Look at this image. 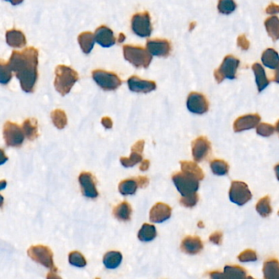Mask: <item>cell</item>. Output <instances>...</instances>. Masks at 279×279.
<instances>
[{"label":"cell","mask_w":279,"mask_h":279,"mask_svg":"<svg viewBox=\"0 0 279 279\" xmlns=\"http://www.w3.org/2000/svg\"><path fill=\"white\" fill-rule=\"evenodd\" d=\"M261 61L265 67L270 69H276L279 66V55L273 48H267L263 52Z\"/></svg>","instance_id":"25"},{"label":"cell","mask_w":279,"mask_h":279,"mask_svg":"<svg viewBox=\"0 0 279 279\" xmlns=\"http://www.w3.org/2000/svg\"><path fill=\"white\" fill-rule=\"evenodd\" d=\"M95 279H100V278H99V277H97V278H95Z\"/></svg>","instance_id":"58"},{"label":"cell","mask_w":279,"mask_h":279,"mask_svg":"<svg viewBox=\"0 0 279 279\" xmlns=\"http://www.w3.org/2000/svg\"><path fill=\"white\" fill-rule=\"evenodd\" d=\"M0 68H1V71H0V83L2 85H7L13 77L12 70L9 67V63H5L3 60H1V63H0Z\"/></svg>","instance_id":"37"},{"label":"cell","mask_w":279,"mask_h":279,"mask_svg":"<svg viewBox=\"0 0 279 279\" xmlns=\"http://www.w3.org/2000/svg\"><path fill=\"white\" fill-rule=\"evenodd\" d=\"M264 279H279V261L277 259H269L263 267Z\"/></svg>","instance_id":"22"},{"label":"cell","mask_w":279,"mask_h":279,"mask_svg":"<svg viewBox=\"0 0 279 279\" xmlns=\"http://www.w3.org/2000/svg\"><path fill=\"white\" fill-rule=\"evenodd\" d=\"M224 273L228 279H245L247 277L246 269L238 265H226Z\"/></svg>","instance_id":"30"},{"label":"cell","mask_w":279,"mask_h":279,"mask_svg":"<svg viewBox=\"0 0 279 279\" xmlns=\"http://www.w3.org/2000/svg\"><path fill=\"white\" fill-rule=\"evenodd\" d=\"M94 37L95 41L103 48H109L116 44V38L113 30H110L106 25L99 26L94 33Z\"/></svg>","instance_id":"18"},{"label":"cell","mask_w":279,"mask_h":279,"mask_svg":"<svg viewBox=\"0 0 279 279\" xmlns=\"http://www.w3.org/2000/svg\"><path fill=\"white\" fill-rule=\"evenodd\" d=\"M180 165H181L183 173L195 178V179H198V181H201V180L204 179L205 175L203 171L196 163L192 162V161H188V160H182V161H180Z\"/></svg>","instance_id":"21"},{"label":"cell","mask_w":279,"mask_h":279,"mask_svg":"<svg viewBox=\"0 0 279 279\" xmlns=\"http://www.w3.org/2000/svg\"><path fill=\"white\" fill-rule=\"evenodd\" d=\"M156 237V229L154 225L144 224L137 233V238L142 242H151Z\"/></svg>","instance_id":"31"},{"label":"cell","mask_w":279,"mask_h":279,"mask_svg":"<svg viewBox=\"0 0 279 279\" xmlns=\"http://www.w3.org/2000/svg\"><path fill=\"white\" fill-rule=\"evenodd\" d=\"M144 145H145L144 140H138L137 142H136L135 144H133V147L131 148V151H136V152L143 153Z\"/></svg>","instance_id":"46"},{"label":"cell","mask_w":279,"mask_h":279,"mask_svg":"<svg viewBox=\"0 0 279 279\" xmlns=\"http://www.w3.org/2000/svg\"><path fill=\"white\" fill-rule=\"evenodd\" d=\"M273 80L276 83H279V66L277 67V70L275 71L274 75H273Z\"/></svg>","instance_id":"52"},{"label":"cell","mask_w":279,"mask_h":279,"mask_svg":"<svg viewBox=\"0 0 279 279\" xmlns=\"http://www.w3.org/2000/svg\"><path fill=\"white\" fill-rule=\"evenodd\" d=\"M147 49L152 55L166 58L171 52V43L165 39H150L147 41Z\"/></svg>","instance_id":"13"},{"label":"cell","mask_w":279,"mask_h":279,"mask_svg":"<svg viewBox=\"0 0 279 279\" xmlns=\"http://www.w3.org/2000/svg\"><path fill=\"white\" fill-rule=\"evenodd\" d=\"M122 255L119 252H108L103 257V265L106 269H114L121 265L122 262Z\"/></svg>","instance_id":"26"},{"label":"cell","mask_w":279,"mask_h":279,"mask_svg":"<svg viewBox=\"0 0 279 279\" xmlns=\"http://www.w3.org/2000/svg\"><path fill=\"white\" fill-rule=\"evenodd\" d=\"M245 279H255L254 277H252V276H247Z\"/></svg>","instance_id":"57"},{"label":"cell","mask_w":279,"mask_h":279,"mask_svg":"<svg viewBox=\"0 0 279 279\" xmlns=\"http://www.w3.org/2000/svg\"><path fill=\"white\" fill-rule=\"evenodd\" d=\"M125 40V36L124 35V34L121 33L120 34L119 38H118V42L119 43H122V42L124 41V40Z\"/></svg>","instance_id":"54"},{"label":"cell","mask_w":279,"mask_h":279,"mask_svg":"<svg viewBox=\"0 0 279 279\" xmlns=\"http://www.w3.org/2000/svg\"><path fill=\"white\" fill-rule=\"evenodd\" d=\"M123 55L125 60L137 68H148L152 61L150 52L140 46L125 44L123 46Z\"/></svg>","instance_id":"3"},{"label":"cell","mask_w":279,"mask_h":279,"mask_svg":"<svg viewBox=\"0 0 279 279\" xmlns=\"http://www.w3.org/2000/svg\"><path fill=\"white\" fill-rule=\"evenodd\" d=\"M187 107L192 113L198 115L204 114L208 111L209 102L203 94L197 92H192L188 97Z\"/></svg>","instance_id":"11"},{"label":"cell","mask_w":279,"mask_h":279,"mask_svg":"<svg viewBox=\"0 0 279 279\" xmlns=\"http://www.w3.org/2000/svg\"><path fill=\"white\" fill-rule=\"evenodd\" d=\"M23 132L27 140L33 141L39 136L38 133V122L35 118H28L23 122Z\"/></svg>","instance_id":"27"},{"label":"cell","mask_w":279,"mask_h":279,"mask_svg":"<svg viewBox=\"0 0 279 279\" xmlns=\"http://www.w3.org/2000/svg\"><path fill=\"white\" fill-rule=\"evenodd\" d=\"M82 193L88 198H96L98 196L96 183L94 176L90 172H82L79 176Z\"/></svg>","instance_id":"14"},{"label":"cell","mask_w":279,"mask_h":279,"mask_svg":"<svg viewBox=\"0 0 279 279\" xmlns=\"http://www.w3.org/2000/svg\"><path fill=\"white\" fill-rule=\"evenodd\" d=\"M27 254L34 261L51 269V272H57L58 268L53 262V254L50 248L43 245L32 246L28 249Z\"/></svg>","instance_id":"4"},{"label":"cell","mask_w":279,"mask_h":279,"mask_svg":"<svg viewBox=\"0 0 279 279\" xmlns=\"http://www.w3.org/2000/svg\"><path fill=\"white\" fill-rule=\"evenodd\" d=\"M79 80L77 72L65 65H59L55 69L54 87L59 94L65 96L69 94L76 82Z\"/></svg>","instance_id":"2"},{"label":"cell","mask_w":279,"mask_h":279,"mask_svg":"<svg viewBox=\"0 0 279 279\" xmlns=\"http://www.w3.org/2000/svg\"><path fill=\"white\" fill-rule=\"evenodd\" d=\"M252 198V194L247 184L242 181H233L229 190V199L234 204L242 206Z\"/></svg>","instance_id":"10"},{"label":"cell","mask_w":279,"mask_h":279,"mask_svg":"<svg viewBox=\"0 0 279 279\" xmlns=\"http://www.w3.org/2000/svg\"><path fill=\"white\" fill-rule=\"evenodd\" d=\"M238 45L242 50H247L250 47V42L248 41L245 35H242L238 38Z\"/></svg>","instance_id":"44"},{"label":"cell","mask_w":279,"mask_h":279,"mask_svg":"<svg viewBox=\"0 0 279 279\" xmlns=\"http://www.w3.org/2000/svg\"><path fill=\"white\" fill-rule=\"evenodd\" d=\"M78 42L79 46L86 54H89L94 48V43H95V37L94 34L90 32H82L78 36Z\"/></svg>","instance_id":"24"},{"label":"cell","mask_w":279,"mask_h":279,"mask_svg":"<svg viewBox=\"0 0 279 279\" xmlns=\"http://www.w3.org/2000/svg\"><path fill=\"white\" fill-rule=\"evenodd\" d=\"M211 152V144L206 137L201 136L192 144V156L197 162H201L208 157Z\"/></svg>","instance_id":"12"},{"label":"cell","mask_w":279,"mask_h":279,"mask_svg":"<svg viewBox=\"0 0 279 279\" xmlns=\"http://www.w3.org/2000/svg\"><path fill=\"white\" fill-rule=\"evenodd\" d=\"M257 134L263 137H269L274 133V127L268 123L259 124L257 129Z\"/></svg>","instance_id":"40"},{"label":"cell","mask_w":279,"mask_h":279,"mask_svg":"<svg viewBox=\"0 0 279 279\" xmlns=\"http://www.w3.org/2000/svg\"><path fill=\"white\" fill-rule=\"evenodd\" d=\"M211 279H228L225 273H221L219 271H213L210 273Z\"/></svg>","instance_id":"48"},{"label":"cell","mask_w":279,"mask_h":279,"mask_svg":"<svg viewBox=\"0 0 279 279\" xmlns=\"http://www.w3.org/2000/svg\"><path fill=\"white\" fill-rule=\"evenodd\" d=\"M121 165L123 166L129 168V167H133L137 163L141 162L143 160L142 153L136 152V151H131V154L129 157H124L122 156L121 158Z\"/></svg>","instance_id":"36"},{"label":"cell","mask_w":279,"mask_h":279,"mask_svg":"<svg viewBox=\"0 0 279 279\" xmlns=\"http://www.w3.org/2000/svg\"><path fill=\"white\" fill-rule=\"evenodd\" d=\"M252 70L254 71L255 76H256L258 91L261 93L267 86H269V79L267 78L265 70L260 63H256L252 65Z\"/></svg>","instance_id":"23"},{"label":"cell","mask_w":279,"mask_h":279,"mask_svg":"<svg viewBox=\"0 0 279 279\" xmlns=\"http://www.w3.org/2000/svg\"><path fill=\"white\" fill-rule=\"evenodd\" d=\"M211 169L214 175L222 176V175H227L229 171V165L224 160L215 159L211 162Z\"/></svg>","instance_id":"35"},{"label":"cell","mask_w":279,"mask_h":279,"mask_svg":"<svg viewBox=\"0 0 279 279\" xmlns=\"http://www.w3.org/2000/svg\"><path fill=\"white\" fill-rule=\"evenodd\" d=\"M94 81L100 86L102 90L106 91H113L120 87L122 80L117 74L110 71H104L102 69H97L92 72Z\"/></svg>","instance_id":"6"},{"label":"cell","mask_w":279,"mask_h":279,"mask_svg":"<svg viewBox=\"0 0 279 279\" xmlns=\"http://www.w3.org/2000/svg\"><path fill=\"white\" fill-rule=\"evenodd\" d=\"M265 28L267 33L272 38L273 41L279 40V18L277 17H270L265 20Z\"/></svg>","instance_id":"29"},{"label":"cell","mask_w":279,"mask_h":279,"mask_svg":"<svg viewBox=\"0 0 279 279\" xmlns=\"http://www.w3.org/2000/svg\"><path fill=\"white\" fill-rule=\"evenodd\" d=\"M257 211L264 218H266L271 215L273 210L271 207L270 198L269 196L264 197L257 202Z\"/></svg>","instance_id":"34"},{"label":"cell","mask_w":279,"mask_h":279,"mask_svg":"<svg viewBox=\"0 0 279 279\" xmlns=\"http://www.w3.org/2000/svg\"><path fill=\"white\" fill-rule=\"evenodd\" d=\"M274 171L275 173H276V177H277V180L279 181V163L277 165H275Z\"/></svg>","instance_id":"53"},{"label":"cell","mask_w":279,"mask_h":279,"mask_svg":"<svg viewBox=\"0 0 279 279\" xmlns=\"http://www.w3.org/2000/svg\"><path fill=\"white\" fill-rule=\"evenodd\" d=\"M275 129H276V131H277V133H279V120L277 121L276 125H275Z\"/></svg>","instance_id":"56"},{"label":"cell","mask_w":279,"mask_h":279,"mask_svg":"<svg viewBox=\"0 0 279 279\" xmlns=\"http://www.w3.org/2000/svg\"><path fill=\"white\" fill-rule=\"evenodd\" d=\"M131 27L134 34L140 37L150 36L152 32L150 15L148 11L133 15L131 20Z\"/></svg>","instance_id":"9"},{"label":"cell","mask_w":279,"mask_h":279,"mask_svg":"<svg viewBox=\"0 0 279 279\" xmlns=\"http://www.w3.org/2000/svg\"><path fill=\"white\" fill-rule=\"evenodd\" d=\"M198 201H199V196L198 193L192 194V195H188V196L182 197L180 199V204L182 206H185V207H193L198 204Z\"/></svg>","instance_id":"42"},{"label":"cell","mask_w":279,"mask_h":279,"mask_svg":"<svg viewBox=\"0 0 279 279\" xmlns=\"http://www.w3.org/2000/svg\"><path fill=\"white\" fill-rule=\"evenodd\" d=\"M265 11L268 14H277V13H279V5H275L274 3H272L268 6Z\"/></svg>","instance_id":"47"},{"label":"cell","mask_w":279,"mask_h":279,"mask_svg":"<svg viewBox=\"0 0 279 279\" xmlns=\"http://www.w3.org/2000/svg\"><path fill=\"white\" fill-rule=\"evenodd\" d=\"M172 209L169 205L165 204L162 202H158L151 209L149 218L153 223H163L171 217Z\"/></svg>","instance_id":"16"},{"label":"cell","mask_w":279,"mask_h":279,"mask_svg":"<svg viewBox=\"0 0 279 279\" xmlns=\"http://www.w3.org/2000/svg\"><path fill=\"white\" fill-rule=\"evenodd\" d=\"M132 214L131 206L127 202H121V204L113 209V215L117 219L129 221Z\"/></svg>","instance_id":"28"},{"label":"cell","mask_w":279,"mask_h":279,"mask_svg":"<svg viewBox=\"0 0 279 279\" xmlns=\"http://www.w3.org/2000/svg\"><path fill=\"white\" fill-rule=\"evenodd\" d=\"M128 86L129 90L134 93L148 94L156 89V83L152 80L142 79L137 75H132L128 79Z\"/></svg>","instance_id":"15"},{"label":"cell","mask_w":279,"mask_h":279,"mask_svg":"<svg viewBox=\"0 0 279 279\" xmlns=\"http://www.w3.org/2000/svg\"><path fill=\"white\" fill-rule=\"evenodd\" d=\"M46 279H63L59 275H57L54 272H49V273L47 274V277Z\"/></svg>","instance_id":"51"},{"label":"cell","mask_w":279,"mask_h":279,"mask_svg":"<svg viewBox=\"0 0 279 279\" xmlns=\"http://www.w3.org/2000/svg\"><path fill=\"white\" fill-rule=\"evenodd\" d=\"M239 261L242 263L254 262L257 261V255L256 252L250 249L244 250L238 257Z\"/></svg>","instance_id":"41"},{"label":"cell","mask_w":279,"mask_h":279,"mask_svg":"<svg viewBox=\"0 0 279 279\" xmlns=\"http://www.w3.org/2000/svg\"><path fill=\"white\" fill-rule=\"evenodd\" d=\"M51 119L52 123L58 129H63L67 124V114L62 109H55L51 113Z\"/></svg>","instance_id":"33"},{"label":"cell","mask_w":279,"mask_h":279,"mask_svg":"<svg viewBox=\"0 0 279 279\" xmlns=\"http://www.w3.org/2000/svg\"><path fill=\"white\" fill-rule=\"evenodd\" d=\"M135 179L137 185L140 188H146L147 186L148 185V183H149V179L146 176H138V177L135 178Z\"/></svg>","instance_id":"45"},{"label":"cell","mask_w":279,"mask_h":279,"mask_svg":"<svg viewBox=\"0 0 279 279\" xmlns=\"http://www.w3.org/2000/svg\"><path fill=\"white\" fill-rule=\"evenodd\" d=\"M180 248L186 254L197 255L203 249V242L199 237L188 236L182 241Z\"/></svg>","instance_id":"19"},{"label":"cell","mask_w":279,"mask_h":279,"mask_svg":"<svg viewBox=\"0 0 279 279\" xmlns=\"http://www.w3.org/2000/svg\"><path fill=\"white\" fill-rule=\"evenodd\" d=\"M101 122H102V125H103L106 129H111V128H113V122L110 117H103L102 121H101Z\"/></svg>","instance_id":"49"},{"label":"cell","mask_w":279,"mask_h":279,"mask_svg":"<svg viewBox=\"0 0 279 279\" xmlns=\"http://www.w3.org/2000/svg\"><path fill=\"white\" fill-rule=\"evenodd\" d=\"M6 42L13 48H22L26 44V39L21 31L12 29L6 32Z\"/></svg>","instance_id":"20"},{"label":"cell","mask_w":279,"mask_h":279,"mask_svg":"<svg viewBox=\"0 0 279 279\" xmlns=\"http://www.w3.org/2000/svg\"><path fill=\"white\" fill-rule=\"evenodd\" d=\"M6 185V182H5V180H2V181H1V189H4Z\"/></svg>","instance_id":"55"},{"label":"cell","mask_w":279,"mask_h":279,"mask_svg":"<svg viewBox=\"0 0 279 279\" xmlns=\"http://www.w3.org/2000/svg\"><path fill=\"white\" fill-rule=\"evenodd\" d=\"M137 187L138 185L135 179H125L120 183L119 192L124 196L133 195L137 191Z\"/></svg>","instance_id":"32"},{"label":"cell","mask_w":279,"mask_h":279,"mask_svg":"<svg viewBox=\"0 0 279 279\" xmlns=\"http://www.w3.org/2000/svg\"><path fill=\"white\" fill-rule=\"evenodd\" d=\"M261 117L258 114H248L238 117L234 121V129L236 133L253 129L260 123Z\"/></svg>","instance_id":"17"},{"label":"cell","mask_w":279,"mask_h":279,"mask_svg":"<svg viewBox=\"0 0 279 279\" xmlns=\"http://www.w3.org/2000/svg\"><path fill=\"white\" fill-rule=\"evenodd\" d=\"M150 166V161L148 160H143L141 165H140V169L141 171H148V168Z\"/></svg>","instance_id":"50"},{"label":"cell","mask_w":279,"mask_h":279,"mask_svg":"<svg viewBox=\"0 0 279 279\" xmlns=\"http://www.w3.org/2000/svg\"><path fill=\"white\" fill-rule=\"evenodd\" d=\"M239 64V59H237L236 57L233 55L225 57L220 67L215 70L214 73L217 83H221L225 79H235Z\"/></svg>","instance_id":"7"},{"label":"cell","mask_w":279,"mask_h":279,"mask_svg":"<svg viewBox=\"0 0 279 279\" xmlns=\"http://www.w3.org/2000/svg\"><path fill=\"white\" fill-rule=\"evenodd\" d=\"M69 263L73 266L83 268L87 265V261L83 255L79 252H72L69 254Z\"/></svg>","instance_id":"38"},{"label":"cell","mask_w":279,"mask_h":279,"mask_svg":"<svg viewBox=\"0 0 279 279\" xmlns=\"http://www.w3.org/2000/svg\"><path fill=\"white\" fill-rule=\"evenodd\" d=\"M39 51L34 47L24 50L13 51L9 61V67L19 79L23 91L32 93L38 79Z\"/></svg>","instance_id":"1"},{"label":"cell","mask_w":279,"mask_h":279,"mask_svg":"<svg viewBox=\"0 0 279 279\" xmlns=\"http://www.w3.org/2000/svg\"><path fill=\"white\" fill-rule=\"evenodd\" d=\"M172 180L182 197L197 193L198 190L199 189V181L198 179L183 172L174 174Z\"/></svg>","instance_id":"5"},{"label":"cell","mask_w":279,"mask_h":279,"mask_svg":"<svg viewBox=\"0 0 279 279\" xmlns=\"http://www.w3.org/2000/svg\"><path fill=\"white\" fill-rule=\"evenodd\" d=\"M237 5L232 0H220L218 3V10L222 14H230L235 10Z\"/></svg>","instance_id":"39"},{"label":"cell","mask_w":279,"mask_h":279,"mask_svg":"<svg viewBox=\"0 0 279 279\" xmlns=\"http://www.w3.org/2000/svg\"><path fill=\"white\" fill-rule=\"evenodd\" d=\"M4 138L8 147L19 148L22 145L25 138L23 129L17 124L7 121L4 125Z\"/></svg>","instance_id":"8"},{"label":"cell","mask_w":279,"mask_h":279,"mask_svg":"<svg viewBox=\"0 0 279 279\" xmlns=\"http://www.w3.org/2000/svg\"><path fill=\"white\" fill-rule=\"evenodd\" d=\"M209 239H210V242L215 244V245H220L223 241V234L221 232H215L210 236Z\"/></svg>","instance_id":"43"}]
</instances>
